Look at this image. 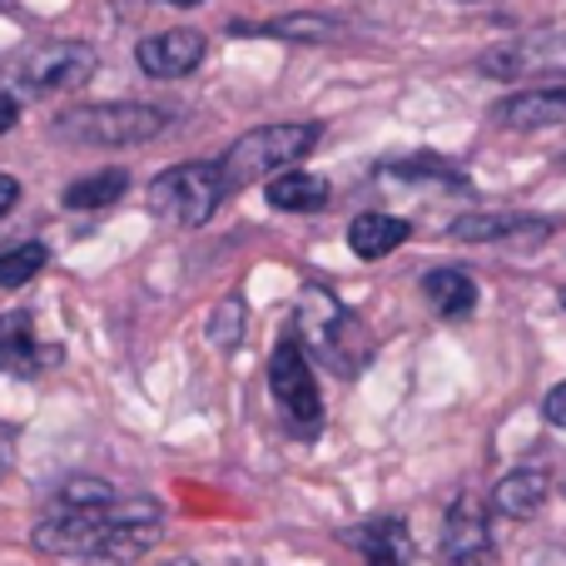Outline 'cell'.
Returning a JSON list of instances; mask_svg holds the SVG:
<instances>
[{"instance_id": "obj_14", "label": "cell", "mask_w": 566, "mask_h": 566, "mask_svg": "<svg viewBox=\"0 0 566 566\" xmlns=\"http://www.w3.org/2000/svg\"><path fill=\"white\" fill-rule=\"evenodd\" d=\"M408 234H412V224L398 214H358L348 224V249L358 259H388L392 249L408 244Z\"/></svg>"}, {"instance_id": "obj_13", "label": "cell", "mask_w": 566, "mask_h": 566, "mask_svg": "<svg viewBox=\"0 0 566 566\" xmlns=\"http://www.w3.org/2000/svg\"><path fill=\"white\" fill-rule=\"evenodd\" d=\"M547 472L542 468H517V472H507V478L492 488V507L502 512V517H512V522H527V517H537L542 512V502H547Z\"/></svg>"}, {"instance_id": "obj_18", "label": "cell", "mask_w": 566, "mask_h": 566, "mask_svg": "<svg viewBox=\"0 0 566 566\" xmlns=\"http://www.w3.org/2000/svg\"><path fill=\"white\" fill-rule=\"evenodd\" d=\"M358 547H363V557H368V566H408L412 562V537L398 517H382V522H373V527H363Z\"/></svg>"}, {"instance_id": "obj_16", "label": "cell", "mask_w": 566, "mask_h": 566, "mask_svg": "<svg viewBox=\"0 0 566 566\" xmlns=\"http://www.w3.org/2000/svg\"><path fill=\"white\" fill-rule=\"evenodd\" d=\"M422 293H428V303L442 318H468L478 308V283H472L468 269H432L422 279Z\"/></svg>"}, {"instance_id": "obj_10", "label": "cell", "mask_w": 566, "mask_h": 566, "mask_svg": "<svg viewBox=\"0 0 566 566\" xmlns=\"http://www.w3.org/2000/svg\"><path fill=\"white\" fill-rule=\"evenodd\" d=\"M135 60L149 80H179L205 60V35L199 30H165V35L139 40Z\"/></svg>"}, {"instance_id": "obj_2", "label": "cell", "mask_w": 566, "mask_h": 566, "mask_svg": "<svg viewBox=\"0 0 566 566\" xmlns=\"http://www.w3.org/2000/svg\"><path fill=\"white\" fill-rule=\"evenodd\" d=\"M323 129L318 125H259L249 135H239L234 145L219 155V169H224V189L239 195V189L259 185V179H274L283 169H298L303 155H313Z\"/></svg>"}, {"instance_id": "obj_6", "label": "cell", "mask_w": 566, "mask_h": 566, "mask_svg": "<svg viewBox=\"0 0 566 566\" xmlns=\"http://www.w3.org/2000/svg\"><path fill=\"white\" fill-rule=\"evenodd\" d=\"M99 55L85 40H45V45H30L10 60L6 80L25 95H55V90H75L95 75Z\"/></svg>"}, {"instance_id": "obj_21", "label": "cell", "mask_w": 566, "mask_h": 566, "mask_svg": "<svg viewBox=\"0 0 566 566\" xmlns=\"http://www.w3.org/2000/svg\"><path fill=\"white\" fill-rule=\"evenodd\" d=\"M388 175H398V179H442V185H458V169L448 165V159H438V155H412V159H398V165H388Z\"/></svg>"}, {"instance_id": "obj_17", "label": "cell", "mask_w": 566, "mask_h": 566, "mask_svg": "<svg viewBox=\"0 0 566 566\" xmlns=\"http://www.w3.org/2000/svg\"><path fill=\"white\" fill-rule=\"evenodd\" d=\"M452 239H462V244H482V239H512V234H547V224L532 214H462L452 219L448 229Z\"/></svg>"}, {"instance_id": "obj_9", "label": "cell", "mask_w": 566, "mask_h": 566, "mask_svg": "<svg viewBox=\"0 0 566 566\" xmlns=\"http://www.w3.org/2000/svg\"><path fill=\"white\" fill-rule=\"evenodd\" d=\"M448 566H492V532H488V507L482 497H458L448 512Z\"/></svg>"}, {"instance_id": "obj_3", "label": "cell", "mask_w": 566, "mask_h": 566, "mask_svg": "<svg viewBox=\"0 0 566 566\" xmlns=\"http://www.w3.org/2000/svg\"><path fill=\"white\" fill-rule=\"evenodd\" d=\"M224 169L219 159H199V165H175L149 185V214L179 229H199L214 219V209L224 205Z\"/></svg>"}, {"instance_id": "obj_8", "label": "cell", "mask_w": 566, "mask_h": 566, "mask_svg": "<svg viewBox=\"0 0 566 566\" xmlns=\"http://www.w3.org/2000/svg\"><path fill=\"white\" fill-rule=\"evenodd\" d=\"M482 75L492 80H532V75H566V30H542V35H517L507 45H492L478 60Z\"/></svg>"}, {"instance_id": "obj_7", "label": "cell", "mask_w": 566, "mask_h": 566, "mask_svg": "<svg viewBox=\"0 0 566 566\" xmlns=\"http://www.w3.org/2000/svg\"><path fill=\"white\" fill-rule=\"evenodd\" d=\"M269 392H274V402L283 408V418H289V428L298 432V438H313V432H318L323 398H318L313 363H308V348L298 343V333H289V338L274 348V358H269Z\"/></svg>"}, {"instance_id": "obj_27", "label": "cell", "mask_w": 566, "mask_h": 566, "mask_svg": "<svg viewBox=\"0 0 566 566\" xmlns=\"http://www.w3.org/2000/svg\"><path fill=\"white\" fill-rule=\"evenodd\" d=\"M165 6H179V10H195V6H205V0H165Z\"/></svg>"}, {"instance_id": "obj_22", "label": "cell", "mask_w": 566, "mask_h": 566, "mask_svg": "<svg viewBox=\"0 0 566 566\" xmlns=\"http://www.w3.org/2000/svg\"><path fill=\"white\" fill-rule=\"evenodd\" d=\"M333 20L323 15H289V20H274L269 25V35H283V40H333Z\"/></svg>"}, {"instance_id": "obj_1", "label": "cell", "mask_w": 566, "mask_h": 566, "mask_svg": "<svg viewBox=\"0 0 566 566\" xmlns=\"http://www.w3.org/2000/svg\"><path fill=\"white\" fill-rule=\"evenodd\" d=\"M35 547L50 557L135 562L159 547V507L145 497H109L99 507H55L35 522Z\"/></svg>"}, {"instance_id": "obj_23", "label": "cell", "mask_w": 566, "mask_h": 566, "mask_svg": "<svg viewBox=\"0 0 566 566\" xmlns=\"http://www.w3.org/2000/svg\"><path fill=\"white\" fill-rule=\"evenodd\" d=\"M209 333H214L219 348H234L239 338H244V303L239 298H224L214 308V323H209Z\"/></svg>"}, {"instance_id": "obj_29", "label": "cell", "mask_w": 566, "mask_h": 566, "mask_svg": "<svg viewBox=\"0 0 566 566\" xmlns=\"http://www.w3.org/2000/svg\"><path fill=\"white\" fill-rule=\"evenodd\" d=\"M562 492H566V488H562Z\"/></svg>"}, {"instance_id": "obj_25", "label": "cell", "mask_w": 566, "mask_h": 566, "mask_svg": "<svg viewBox=\"0 0 566 566\" xmlns=\"http://www.w3.org/2000/svg\"><path fill=\"white\" fill-rule=\"evenodd\" d=\"M20 205V179L15 175H0V219Z\"/></svg>"}, {"instance_id": "obj_11", "label": "cell", "mask_w": 566, "mask_h": 566, "mask_svg": "<svg viewBox=\"0 0 566 566\" xmlns=\"http://www.w3.org/2000/svg\"><path fill=\"white\" fill-rule=\"evenodd\" d=\"M492 119L507 129H542V125H566V85L552 90H522V95L502 99Z\"/></svg>"}, {"instance_id": "obj_28", "label": "cell", "mask_w": 566, "mask_h": 566, "mask_svg": "<svg viewBox=\"0 0 566 566\" xmlns=\"http://www.w3.org/2000/svg\"><path fill=\"white\" fill-rule=\"evenodd\" d=\"M562 308H566V289H562Z\"/></svg>"}, {"instance_id": "obj_12", "label": "cell", "mask_w": 566, "mask_h": 566, "mask_svg": "<svg viewBox=\"0 0 566 566\" xmlns=\"http://www.w3.org/2000/svg\"><path fill=\"white\" fill-rule=\"evenodd\" d=\"M40 343H35V318L20 308L0 313V373H15V378H35L40 373Z\"/></svg>"}, {"instance_id": "obj_4", "label": "cell", "mask_w": 566, "mask_h": 566, "mask_svg": "<svg viewBox=\"0 0 566 566\" xmlns=\"http://www.w3.org/2000/svg\"><path fill=\"white\" fill-rule=\"evenodd\" d=\"M165 125H169L165 109L135 105V99H125V105H80L55 119V139H75V145L90 149H125L155 139Z\"/></svg>"}, {"instance_id": "obj_5", "label": "cell", "mask_w": 566, "mask_h": 566, "mask_svg": "<svg viewBox=\"0 0 566 566\" xmlns=\"http://www.w3.org/2000/svg\"><path fill=\"white\" fill-rule=\"evenodd\" d=\"M298 343H308V348L338 373H358L363 358H368V343H363L353 313L343 308L328 289H303V298H298Z\"/></svg>"}, {"instance_id": "obj_24", "label": "cell", "mask_w": 566, "mask_h": 566, "mask_svg": "<svg viewBox=\"0 0 566 566\" xmlns=\"http://www.w3.org/2000/svg\"><path fill=\"white\" fill-rule=\"evenodd\" d=\"M542 412H547L552 428H566V382H557V388L547 392V402H542Z\"/></svg>"}, {"instance_id": "obj_26", "label": "cell", "mask_w": 566, "mask_h": 566, "mask_svg": "<svg viewBox=\"0 0 566 566\" xmlns=\"http://www.w3.org/2000/svg\"><path fill=\"white\" fill-rule=\"evenodd\" d=\"M15 119H20V105L10 95H0V135H10V129H15Z\"/></svg>"}, {"instance_id": "obj_15", "label": "cell", "mask_w": 566, "mask_h": 566, "mask_svg": "<svg viewBox=\"0 0 566 566\" xmlns=\"http://www.w3.org/2000/svg\"><path fill=\"white\" fill-rule=\"evenodd\" d=\"M264 189H269V205L283 209V214H313V209L328 205V179L308 175V169H283Z\"/></svg>"}, {"instance_id": "obj_19", "label": "cell", "mask_w": 566, "mask_h": 566, "mask_svg": "<svg viewBox=\"0 0 566 566\" xmlns=\"http://www.w3.org/2000/svg\"><path fill=\"white\" fill-rule=\"evenodd\" d=\"M125 189H129L125 169H99V175H85L65 189V209H109L125 199Z\"/></svg>"}, {"instance_id": "obj_20", "label": "cell", "mask_w": 566, "mask_h": 566, "mask_svg": "<svg viewBox=\"0 0 566 566\" xmlns=\"http://www.w3.org/2000/svg\"><path fill=\"white\" fill-rule=\"evenodd\" d=\"M45 269V244H15V249H6L0 254V289H25L30 279Z\"/></svg>"}]
</instances>
